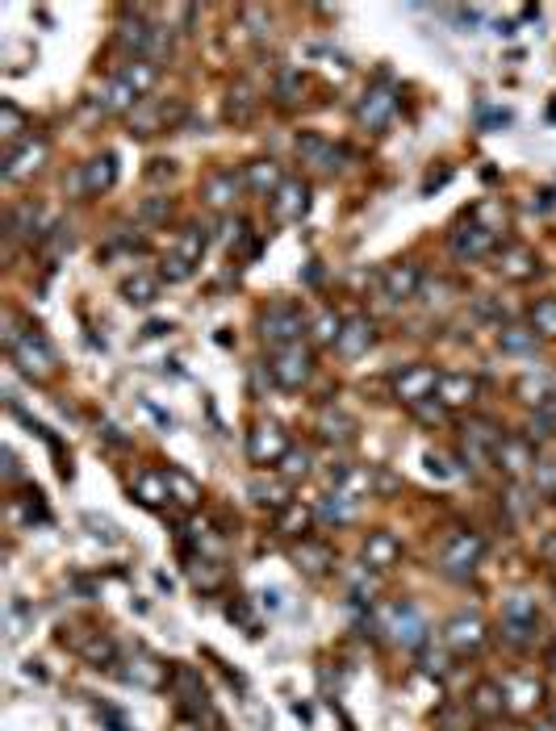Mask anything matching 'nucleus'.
<instances>
[{
	"label": "nucleus",
	"instance_id": "f257e3e1",
	"mask_svg": "<svg viewBox=\"0 0 556 731\" xmlns=\"http://www.w3.org/2000/svg\"><path fill=\"white\" fill-rule=\"evenodd\" d=\"M5 351L17 364V372L30 376V381H46V376H55V368H59L51 339H46L38 326H17L13 314H9V330H5Z\"/></svg>",
	"mask_w": 556,
	"mask_h": 731
},
{
	"label": "nucleus",
	"instance_id": "f03ea898",
	"mask_svg": "<svg viewBox=\"0 0 556 731\" xmlns=\"http://www.w3.org/2000/svg\"><path fill=\"white\" fill-rule=\"evenodd\" d=\"M268 376H272V385L285 389V393L306 389L310 376H314V351L301 347V343H293V347H276L272 360H268Z\"/></svg>",
	"mask_w": 556,
	"mask_h": 731
},
{
	"label": "nucleus",
	"instance_id": "7ed1b4c3",
	"mask_svg": "<svg viewBox=\"0 0 556 731\" xmlns=\"http://www.w3.org/2000/svg\"><path fill=\"white\" fill-rule=\"evenodd\" d=\"M306 330H310V318L289 301H276L260 314V339L272 347H293L306 339Z\"/></svg>",
	"mask_w": 556,
	"mask_h": 731
},
{
	"label": "nucleus",
	"instance_id": "20e7f679",
	"mask_svg": "<svg viewBox=\"0 0 556 731\" xmlns=\"http://www.w3.org/2000/svg\"><path fill=\"white\" fill-rule=\"evenodd\" d=\"M172 698H176V711L180 715H189L193 723H201V719H210V723H218L214 719V706H210V694H205V681H201V673L197 669H189V665H172Z\"/></svg>",
	"mask_w": 556,
	"mask_h": 731
},
{
	"label": "nucleus",
	"instance_id": "39448f33",
	"mask_svg": "<svg viewBox=\"0 0 556 731\" xmlns=\"http://www.w3.org/2000/svg\"><path fill=\"white\" fill-rule=\"evenodd\" d=\"M502 443V431L494 418H465L460 422V460H469V468H481V464H494V452Z\"/></svg>",
	"mask_w": 556,
	"mask_h": 731
},
{
	"label": "nucleus",
	"instance_id": "423d86ee",
	"mask_svg": "<svg viewBox=\"0 0 556 731\" xmlns=\"http://www.w3.org/2000/svg\"><path fill=\"white\" fill-rule=\"evenodd\" d=\"M498 635H502V640L511 644V648H531V644H536V635H540V610H536V602L523 598V594H515L511 602L502 606Z\"/></svg>",
	"mask_w": 556,
	"mask_h": 731
},
{
	"label": "nucleus",
	"instance_id": "0eeeda50",
	"mask_svg": "<svg viewBox=\"0 0 556 731\" xmlns=\"http://www.w3.org/2000/svg\"><path fill=\"white\" fill-rule=\"evenodd\" d=\"M448 247H452V255L460 259V264H477V259L494 255L502 243H498V230H494V226H485V222H477V218H465V222L452 230Z\"/></svg>",
	"mask_w": 556,
	"mask_h": 731
},
{
	"label": "nucleus",
	"instance_id": "6e6552de",
	"mask_svg": "<svg viewBox=\"0 0 556 731\" xmlns=\"http://www.w3.org/2000/svg\"><path fill=\"white\" fill-rule=\"evenodd\" d=\"M481 556H485V539L477 535V531H456L448 544H444V552H439V569H444L448 577H473L477 573V564H481Z\"/></svg>",
	"mask_w": 556,
	"mask_h": 731
},
{
	"label": "nucleus",
	"instance_id": "1a4fd4ad",
	"mask_svg": "<svg viewBox=\"0 0 556 731\" xmlns=\"http://www.w3.org/2000/svg\"><path fill=\"white\" fill-rule=\"evenodd\" d=\"M439 376L444 372H435V364H406L398 376H393V397H398L402 406H423V402H431L435 397V389H439Z\"/></svg>",
	"mask_w": 556,
	"mask_h": 731
},
{
	"label": "nucleus",
	"instance_id": "9d476101",
	"mask_svg": "<svg viewBox=\"0 0 556 731\" xmlns=\"http://www.w3.org/2000/svg\"><path fill=\"white\" fill-rule=\"evenodd\" d=\"M289 456V435H285V427L281 422H256V427L247 431V460L251 464H260V468H268V464H281Z\"/></svg>",
	"mask_w": 556,
	"mask_h": 731
},
{
	"label": "nucleus",
	"instance_id": "9b49d317",
	"mask_svg": "<svg viewBox=\"0 0 556 731\" xmlns=\"http://www.w3.org/2000/svg\"><path fill=\"white\" fill-rule=\"evenodd\" d=\"M536 443H531L527 435H502V443H498V452H494V468L502 477H511V481H523L527 473H536Z\"/></svg>",
	"mask_w": 556,
	"mask_h": 731
},
{
	"label": "nucleus",
	"instance_id": "f8f14e48",
	"mask_svg": "<svg viewBox=\"0 0 556 731\" xmlns=\"http://www.w3.org/2000/svg\"><path fill=\"white\" fill-rule=\"evenodd\" d=\"M381 623H385V631H389L402 648H423V644H427V619L419 615V606L393 602V606H385Z\"/></svg>",
	"mask_w": 556,
	"mask_h": 731
},
{
	"label": "nucleus",
	"instance_id": "ddd939ff",
	"mask_svg": "<svg viewBox=\"0 0 556 731\" xmlns=\"http://www.w3.org/2000/svg\"><path fill=\"white\" fill-rule=\"evenodd\" d=\"M122 677L130 681L134 690H164L168 681H172V665H164V660H159L155 652H147V648H134L126 656Z\"/></svg>",
	"mask_w": 556,
	"mask_h": 731
},
{
	"label": "nucleus",
	"instance_id": "4468645a",
	"mask_svg": "<svg viewBox=\"0 0 556 731\" xmlns=\"http://www.w3.org/2000/svg\"><path fill=\"white\" fill-rule=\"evenodd\" d=\"M393 113H398V92H393L389 84H373L360 97V105H356V122L364 126V130H373V134H381L389 122H393Z\"/></svg>",
	"mask_w": 556,
	"mask_h": 731
},
{
	"label": "nucleus",
	"instance_id": "2eb2a0df",
	"mask_svg": "<svg viewBox=\"0 0 556 731\" xmlns=\"http://www.w3.org/2000/svg\"><path fill=\"white\" fill-rule=\"evenodd\" d=\"M118 184V155H92V159H84L80 163V172H76V193L80 197H105L109 188Z\"/></svg>",
	"mask_w": 556,
	"mask_h": 731
},
{
	"label": "nucleus",
	"instance_id": "dca6fc26",
	"mask_svg": "<svg viewBox=\"0 0 556 731\" xmlns=\"http://www.w3.org/2000/svg\"><path fill=\"white\" fill-rule=\"evenodd\" d=\"M494 268L502 272V280H511V285H527V280H536V272H540V255L523 243H502L494 251Z\"/></svg>",
	"mask_w": 556,
	"mask_h": 731
},
{
	"label": "nucleus",
	"instance_id": "f3484780",
	"mask_svg": "<svg viewBox=\"0 0 556 731\" xmlns=\"http://www.w3.org/2000/svg\"><path fill=\"white\" fill-rule=\"evenodd\" d=\"M481 644H485V619L481 615L465 610V615L448 619V627H444V648L452 656H473V652H481Z\"/></svg>",
	"mask_w": 556,
	"mask_h": 731
},
{
	"label": "nucleus",
	"instance_id": "a211bd4d",
	"mask_svg": "<svg viewBox=\"0 0 556 731\" xmlns=\"http://www.w3.org/2000/svg\"><path fill=\"white\" fill-rule=\"evenodd\" d=\"M477 397H481V381L473 372H444V376H439L435 402L444 410H469Z\"/></svg>",
	"mask_w": 556,
	"mask_h": 731
},
{
	"label": "nucleus",
	"instance_id": "6ab92c4d",
	"mask_svg": "<svg viewBox=\"0 0 556 731\" xmlns=\"http://www.w3.org/2000/svg\"><path fill=\"white\" fill-rule=\"evenodd\" d=\"M373 343H377V322H373V318H368V314L343 318L339 343H335L343 360H360V356H368V351H373Z\"/></svg>",
	"mask_w": 556,
	"mask_h": 731
},
{
	"label": "nucleus",
	"instance_id": "aec40b11",
	"mask_svg": "<svg viewBox=\"0 0 556 731\" xmlns=\"http://www.w3.org/2000/svg\"><path fill=\"white\" fill-rule=\"evenodd\" d=\"M285 180L289 176L281 172V163H276V159H247L243 163V188L251 197H260V201H272L276 193H281Z\"/></svg>",
	"mask_w": 556,
	"mask_h": 731
},
{
	"label": "nucleus",
	"instance_id": "412c9836",
	"mask_svg": "<svg viewBox=\"0 0 556 731\" xmlns=\"http://www.w3.org/2000/svg\"><path fill=\"white\" fill-rule=\"evenodd\" d=\"M289 560L297 564V573H306V577H327V573L335 569V548L327 544V539L306 535V539H297V544H293Z\"/></svg>",
	"mask_w": 556,
	"mask_h": 731
},
{
	"label": "nucleus",
	"instance_id": "4be33fe9",
	"mask_svg": "<svg viewBox=\"0 0 556 731\" xmlns=\"http://www.w3.org/2000/svg\"><path fill=\"white\" fill-rule=\"evenodd\" d=\"M297 159L310 163V168H318V172H339L347 151L339 143H331V138H322V134H301L297 138Z\"/></svg>",
	"mask_w": 556,
	"mask_h": 731
},
{
	"label": "nucleus",
	"instance_id": "5701e85b",
	"mask_svg": "<svg viewBox=\"0 0 556 731\" xmlns=\"http://www.w3.org/2000/svg\"><path fill=\"white\" fill-rule=\"evenodd\" d=\"M42 163H46V138H26L21 147L5 151V168H0V176H5L9 184H17V180L34 176Z\"/></svg>",
	"mask_w": 556,
	"mask_h": 731
},
{
	"label": "nucleus",
	"instance_id": "b1692460",
	"mask_svg": "<svg viewBox=\"0 0 556 731\" xmlns=\"http://www.w3.org/2000/svg\"><path fill=\"white\" fill-rule=\"evenodd\" d=\"M268 205H272V218H276V222H285V226H289V222H301V218L310 214V184L289 176V180L281 184V193H276Z\"/></svg>",
	"mask_w": 556,
	"mask_h": 731
},
{
	"label": "nucleus",
	"instance_id": "393cba45",
	"mask_svg": "<svg viewBox=\"0 0 556 731\" xmlns=\"http://www.w3.org/2000/svg\"><path fill=\"white\" fill-rule=\"evenodd\" d=\"M180 117V105H164V101H138L134 109H130V117H126V126H130V134H138V138H147V134H159L168 122H176Z\"/></svg>",
	"mask_w": 556,
	"mask_h": 731
},
{
	"label": "nucleus",
	"instance_id": "a878e982",
	"mask_svg": "<svg viewBox=\"0 0 556 731\" xmlns=\"http://www.w3.org/2000/svg\"><path fill=\"white\" fill-rule=\"evenodd\" d=\"M423 285V268L410 264V259H398V264H389L381 272V297L389 301H410Z\"/></svg>",
	"mask_w": 556,
	"mask_h": 731
},
{
	"label": "nucleus",
	"instance_id": "bb28decb",
	"mask_svg": "<svg viewBox=\"0 0 556 731\" xmlns=\"http://www.w3.org/2000/svg\"><path fill=\"white\" fill-rule=\"evenodd\" d=\"M239 188H243V172H235V168H218V172L205 176V184H201V201L210 205V209H230V205H235V197H239Z\"/></svg>",
	"mask_w": 556,
	"mask_h": 731
},
{
	"label": "nucleus",
	"instance_id": "cd10ccee",
	"mask_svg": "<svg viewBox=\"0 0 556 731\" xmlns=\"http://www.w3.org/2000/svg\"><path fill=\"white\" fill-rule=\"evenodd\" d=\"M393 564H402V539L393 531H373L364 539V569L389 573Z\"/></svg>",
	"mask_w": 556,
	"mask_h": 731
},
{
	"label": "nucleus",
	"instance_id": "c85d7f7f",
	"mask_svg": "<svg viewBox=\"0 0 556 731\" xmlns=\"http://www.w3.org/2000/svg\"><path fill=\"white\" fill-rule=\"evenodd\" d=\"M469 711L477 715V719H502L511 706H506V690H502V681H490V677H481L477 686L469 690Z\"/></svg>",
	"mask_w": 556,
	"mask_h": 731
},
{
	"label": "nucleus",
	"instance_id": "c756f323",
	"mask_svg": "<svg viewBox=\"0 0 556 731\" xmlns=\"http://www.w3.org/2000/svg\"><path fill=\"white\" fill-rule=\"evenodd\" d=\"M189 581H193V589H201V594H218V589L226 585V564H222V556H189Z\"/></svg>",
	"mask_w": 556,
	"mask_h": 731
},
{
	"label": "nucleus",
	"instance_id": "7c9ffc66",
	"mask_svg": "<svg viewBox=\"0 0 556 731\" xmlns=\"http://www.w3.org/2000/svg\"><path fill=\"white\" fill-rule=\"evenodd\" d=\"M130 493L138 498V506H147V510H159V506H168V502H172L168 477H164V473H155V468H143V473L134 477Z\"/></svg>",
	"mask_w": 556,
	"mask_h": 731
},
{
	"label": "nucleus",
	"instance_id": "2f4dec72",
	"mask_svg": "<svg viewBox=\"0 0 556 731\" xmlns=\"http://www.w3.org/2000/svg\"><path fill=\"white\" fill-rule=\"evenodd\" d=\"M318 435L327 443H352L356 439V418L339 406H322L318 414Z\"/></svg>",
	"mask_w": 556,
	"mask_h": 731
},
{
	"label": "nucleus",
	"instance_id": "473e14b6",
	"mask_svg": "<svg viewBox=\"0 0 556 731\" xmlns=\"http://www.w3.org/2000/svg\"><path fill=\"white\" fill-rule=\"evenodd\" d=\"M76 652L88 660L92 669H113V665H118V644H113V635H105V631H88V640H80Z\"/></svg>",
	"mask_w": 556,
	"mask_h": 731
},
{
	"label": "nucleus",
	"instance_id": "72a5a7b5",
	"mask_svg": "<svg viewBox=\"0 0 556 731\" xmlns=\"http://www.w3.org/2000/svg\"><path fill=\"white\" fill-rule=\"evenodd\" d=\"M314 518H318V514H314L310 506L289 502L285 510H276V523H272V527H276V535H281V539H306V531L314 527Z\"/></svg>",
	"mask_w": 556,
	"mask_h": 731
},
{
	"label": "nucleus",
	"instance_id": "f704fd0d",
	"mask_svg": "<svg viewBox=\"0 0 556 731\" xmlns=\"http://www.w3.org/2000/svg\"><path fill=\"white\" fill-rule=\"evenodd\" d=\"M515 397H519V402H527V406H536V410H552L556 406L552 381H548V376H536V372L519 376V381H515Z\"/></svg>",
	"mask_w": 556,
	"mask_h": 731
},
{
	"label": "nucleus",
	"instance_id": "c9c22d12",
	"mask_svg": "<svg viewBox=\"0 0 556 731\" xmlns=\"http://www.w3.org/2000/svg\"><path fill=\"white\" fill-rule=\"evenodd\" d=\"M134 105H138V92H134L122 76H113V80L97 92V109H101V113H126V117H130Z\"/></svg>",
	"mask_w": 556,
	"mask_h": 731
},
{
	"label": "nucleus",
	"instance_id": "e433bc0d",
	"mask_svg": "<svg viewBox=\"0 0 556 731\" xmlns=\"http://www.w3.org/2000/svg\"><path fill=\"white\" fill-rule=\"evenodd\" d=\"M118 76L138 92V101H147V92L159 84V63H151V59H126L118 67Z\"/></svg>",
	"mask_w": 556,
	"mask_h": 731
},
{
	"label": "nucleus",
	"instance_id": "4c0bfd02",
	"mask_svg": "<svg viewBox=\"0 0 556 731\" xmlns=\"http://www.w3.org/2000/svg\"><path fill=\"white\" fill-rule=\"evenodd\" d=\"M256 109H260V97H256V88L239 80L235 88H230V97H226V122H235V126H247L251 117H256Z\"/></svg>",
	"mask_w": 556,
	"mask_h": 731
},
{
	"label": "nucleus",
	"instance_id": "58836bf2",
	"mask_svg": "<svg viewBox=\"0 0 556 731\" xmlns=\"http://www.w3.org/2000/svg\"><path fill=\"white\" fill-rule=\"evenodd\" d=\"M498 347L506 351V356H536L540 335L531 326H502L498 330Z\"/></svg>",
	"mask_w": 556,
	"mask_h": 731
},
{
	"label": "nucleus",
	"instance_id": "ea45409f",
	"mask_svg": "<svg viewBox=\"0 0 556 731\" xmlns=\"http://www.w3.org/2000/svg\"><path fill=\"white\" fill-rule=\"evenodd\" d=\"M30 130V122H26V113H21L13 101H5L0 105V143H5V151H13V147H21L26 143V134Z\"/></svg>",
	"mask_w": 556,
	"mask_h": 731
},
{
	"label": "nucleus",
	"instance_id": "a19ab883",
	"mask_svg": "<svg viewBox=\"0 0 556 731\" xmlns=\"http://www.w3.org/2000/svg\"><path fill=\"white\" fill-rule=\"evenodd\" d=\"M356 502H360V498H352V493H339V489H335V493H327V498H322V506H318L314 514L322 518V523L343 527V523H352V518H356Z\"/></svg>",
	"mask_w": 556,
	"mask_h": 731
},
{
	"label": "nucleus",
	"instance_id": "79ce46f5",
	"mask_svg": "<svg viewBox=\"0 0 556 731\" xmlns=\"http://www.w3.org/2000/svg\"><path fill=\"white\" fill-rule=\"evenodd\" d=\"M502 690H506V706H523V711L544 702V686L540 681H531V677H506Z\"/></svg>",
	"mask_w": 556,
	"mask_h": 731
},
{
	"label": "nucleus",
	"instance_id": "37998d69",
	"mask_svg": "<svg viewBox=\"0 0 556 731\" xmlns=\"http://www.w3.org/2000/svg\"><path fill=\"white\" fill-rule=\"evenodd\" d=\"M122 297L126 305H155L159 301V276H147V272H134L122 280Z\"/></svg>",
	"mask_w": 556,
	"mask_h": 731
},
{
	"label": "nucleus",
	"instance_id": "c03bdc74",
	"mask_svg": "<svg viewBox=\"0 0 556 731\" xmlns=\"http://www.w3.org/2000/svg\"><path fill=\"white\" fill-rule=\"evenodd\" d=\"M205 247H210V234H205V226H197V222H193V226H184V230H180V239H176V251H172V255H180L184 264H193V268H197V264H201V255H205Z\"/></svg>",
	"mask_w": 556,
	"mask_h": 731
},
{
	"label": "nucleus",
	"instance_id": "a18cd8bd",
	"mask_svg": "<svg viewBox=\"0 0 556 731\" xmlns=\"http://www.w3.org/2000/svg\"><path fill=\"white\" fill-rule=\"evenodd\" d=\"M164 477H168V489H172V502H180L184 510H193L201 502V485L184 473V468H164Z\"/></svg>",
	"mask_w": 556,
	"mask_h": 731
},
{
	"label": "nucleus",
	"instance_id": "49530a36",
	"mask_svg": "<svg viewBox=\"0 0 556 731\" xmlns=\"http://www.w3.org/2000/svg\"><path fill=\"white\" fill-rule=\"evenodd\" d=\"M531 330L540 339H556V297H536L531 301Z\"/></svg>",
	"mask_w": 556,
	"mask_h": 731
},
{
	"label": "nucleus",
	"instance_id": "de8ad7c7",
	"mask_svg": "<svg viewBox=\"0 0 556 731\" xmlns=\"http://www.w3.org/2000/svg\"><path fill=\"white\" fill-rule=\"evenodd\" d=\"M251 502H256V506H272V510H285L289 506V485L256 477V481H251Z\"/></svg>",
	"mask_w": 556,
	"mask_h": 731
},
{
	"label": "nucleus",
	"instance_id": "09e8293b",
	"mask_svg": "<svg viewBox=\"0 0 556 731\" xmlns=\"http://www.w3.org/2000/svg\"><path fill=\"white\" fill-rule=\"evenodd\" d=\"M38 226H42V214H38L30 201L17 205L13 214H9V234H13V239H34V234H42Z\"/></svg>",
	"mask_w": 556,
	"mask_h": 731
},
{
	"label": "nucleus",
	"instance_id": "8fccbe9b",
	"mask_svg": "<svg viewBox=\"0 0 556 731\" xmlns=\"http://www.w3.org/2000/svg\"><path fill=\"white\" fill-rule=\"evenodd\" d=\"M339 330H343V318H339L335 310H322V314L310 322V339L335 347V343H339Z\"/></svg>",
	"mask_w": 556,
	"mask_h": 731
},
{
	"label": "nucleus",
	"instance_id": "3c124183",
	"mask_svg": "<svg viewBox=\"0 0 556 731\" xmlns=\"http://www.w3.org/2000/svg\"><path fill=\"white\" fill-rule=\"evenodd\" d=\"M310 464H314V460H310L306 447H301V452H297V447H289V456L281 460V477H285V485L297 481V477H310Z\"/></svg>",
	"mask_w": 556,
	"mask_h": 731
},
{
	"label": "nucleus",
	"instance_id": "603ef678",
	"mask_svg": "<svg viewBox=\"0 0 556 731\" xmlns=\"http://www.w3.org/2000/svg\"><path fill=\"white\" fill-rule=\"evenodd\" d=\"M435 731H469V706H444L435 715Z\"/></svg>",
	"mask_w": 556,
	"mask_h": 731
},
{
	"label": "nucleus",
	"instance_id": "864d4df0",
	"mask_svg": "<svg viewBox=\"0 0 556 731\" xmlns=\"http://www.w3.org/2000/svg\"><path fill=\"white\" fill-rule=\"evenodd\" d=\"M193 264H184L180 255H168L164 264H159V280H168V285H184V280H193Z\"/></svg>",
	"mask_w": 556,
	"mask_h": 731
},
{
	"label": "nucleus",
	"instance_id": "5fc2aeb1",
	"mask_svg": "<svg viewBox=\"0 0 556 731\" xmlns=\"http://www.w3.org/2000/svg\"><path fill=\"white\" fill-rule=\"evenodd\" d=\"M13 518H17V523H46V506L38 498V489L30 493L26 502H13Z\"/></svg>",
	"mask_w": 556,
	"mask_h": 731
},
{
	"label": "nucleus",
	"instance_id": "6e6d98bb",
	"mask_svg": "<svg viewBox=\"0 0 556 731\" xmlns=\"http://www.w3.org/2000/svg\"><path fill=\"white\" fill-rule=\"evenodd\" d=\"M72 243H76L72 226H51V234H46V247H51V255H63V251H72Z\"/></svg>",
	"mask_w": 556,
	"mask_h": 731
},
{
	"label": "nucleus",
	"instance_id": "4d7b16f0",
	"mask_svg": "<svg viewBox=\"0 0 556 731\" xmlns=\"http://www.w3.org/2000/svg\"><path fill=\"white\" fill-rule=\"evenodd\" d=\"M84 527H92V535L105 539V544H118V527L109 518H97V514H84Z\"/></svg>",
	"mask_w": 556,
	"mask_h": 731
},
{
	"label": "nucleus",
	"instance_id": "13d9d810",
	"mask_svg": "<svg viewBox=\"0 0 556 731\" xmlns=\"http://www.w3.org/2000/svg\"><path fill=\"white\" fill-rule=\"evenodd\" d=\"M297 92H301V76H297V72H285L281 84H276V97H281V105H293Z\"/></svg>",
	"mask_w": 556,
	"mask_h": 731
},
{
	"label": "nucleus",
	"instance_id": "bf43d9fd",
	"mask_svg": "<svg viewBox=\"0 0 556 731\" xmlns=\"http://www.w3.org/2000/svg\"><path fill=\"white\" fill-rule=\"evenodd\" d=\"M536 493H556V464H536Z\"/></svg>",
	"mask_w": 556,
	"mask_h": 731
},
{
	"label": "nucleus",
	"instance_id": "052dcab7",
	"mask_svg": "<svg viewBox=\"0 0 556 731\" xmlns=\"http://www.w3.org/2000/svg\"><path fill=\"white\" fill-rule=\"evenodd\" d=\"M243 21L251 26V38H264V34H268V26H272L264 9H243Z\"/></svg>",
	"mask_w": 556,
	"mask_h": 731
},
{
	"label": "nucleus",
	"instance_id": "680f3d73",
	"mask_svg": "<svg viewBox=\"0 0 556 731\" xmlns=\"http://www.w3.org/2000/svg\"><path fill=\"white\" fill-rule=\"evenodd\" d=\"M230 619L243 623L247 635H260V627H256V619H251V606H247V602H230Z\"/></svg>",
	"mask_w": 556,
	"mask_h": 731
},
{
	"label": "nucleus",
	"instance_id": "e2e57ef3",
	"mask_svg": "<svg viewBox=\"0 0 556 731\" xmlns=\"http://www.w3.org/2000/svg\"><path fill=\"white\" fill-rule=\"evenodd\" d=\"M427 468H431V473H435V477H448V468H444V460H439L435 452H427Z\"/></svg>",
	"mask_w": 556,
	"mask_h": 731
},
{
	"label": "nucleus",
	"instance_id": "0e129e2a",
	"mask_svg": "<svg viewBox=\"0 0 556 731\" xmlns=\"http://www.w3.org/2000/svg\"><path fill=\"white\" fill-rule=\"evenodd\" d=\"M5 477H9V481L17 477V456H13V447H5Z\"/></svg>",
	"mask_w": 556,
	"mask_h": 731
},
{
	"label": "nucleus",
	"instance_id": "69168bd1",
	"mask_svg": "<svg viewBox=\"0 0 556 731\" xmlns=\"http://www.w3.org/2000/svg\"><path fill=\"white\" fill-rule=\"evenodd\" d=\"M544 560H548V564H556V535H548V539H544Z\"/></svg>",
	"mask_w": 556,
	"mask_h": 731
},
{
	"label": "nucleus",
	"instance_id": "338daca9",
	"mask_svg": "<svg viewBox=\"0 0 556 731\" xmlns=\"http://www.w3.org/2000/svg\"><path fill=\"white\" fill-rule=\"evenodd\" d=\"M544 665H548V673L556 677V640L548 644V652H544Z\"/></svg>",
	"mask_w": 556,
	"mask_h": 731
},
{
	"label": "nucleus",
	"instance_id": "774afa93",
	"mask_svg": "<svg viewBox=\"0 0 556 731\" xmlns=\"http://www.w3.org/2000/svg\"><path fill=\"white\" fill-rule=\"evenodd\" d=\"M552 727H556V706H552Z\"/></svg>",
	"mask_w": 556,
	"mask_h": 731
}]
</instances>
